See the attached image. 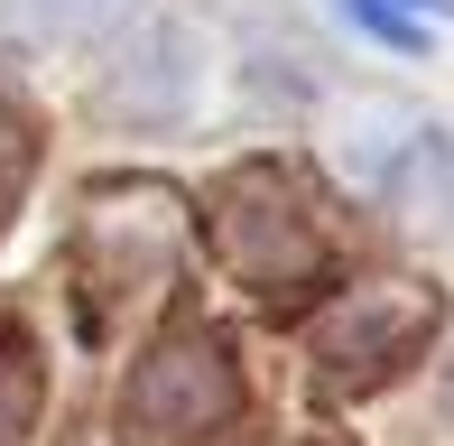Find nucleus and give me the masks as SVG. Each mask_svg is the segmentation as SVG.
<instances>
[{"label": "nucleus", "mask_w": 454, "mask_h": 446, "mask_svg": "<svg viewBox=\"0 0 454 446\" xmlns=\"http://www.w3.org/2000/svg\"><path fill=\"white\" fill-rule=\"evenodd\" d=\"M418 10H454V0H418Z\"/></svg>", "instance_id": "nucleus-2"}, {"label": "nucleus", "mask_w": 454, "mask_h": 446, "mask_svg": "<svg viewBox=\"0 0 454 446\" xmlns=\"http://www.w3.org/2000/svg\"><path fill=\"white\" fill-rule=\"evenodd\" d=\"M353 10H362V28H371V37H389V47H418V28H408L389 0H353Z\"/></svg>", "instance_id": "nucleus-1"}]
</instances>
